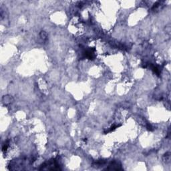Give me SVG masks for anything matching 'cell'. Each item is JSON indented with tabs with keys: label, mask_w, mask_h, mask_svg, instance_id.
Segmentation results:
<instances>
[{
	"label": "cell",
	"mask_w": 171,
	"mask_h": 171,
	"mask_svg": "<svg viewBox=\"0 0 171 171\" xmlns=\"http://www.w3.org/2000/svg\"><path fill=\"white\" fill-rule=\"evenodd\" d=\"M40 170H60L59 164L57 162L56 159H53L52 160H48V162H46L45 163L42 164Z\"/></svg>",
	"instance_id": "obj_1"
},
{
	"label": "cell",
	"mask_w": 171,
	"mask_h": 171,
	"mask_svg": "<svg viewBox=\"0 0 171 171\" xmlns=\"http://www.w3.org/2000/svg\"><path fill=\"white\" fill-rule=\"evenodd\" d=\"M106 169L110 170H122V168L121 164H120V162L116 161H113L109 164L108 167Z\"/></svg>",
	"instance_id": "obj_2"
},
{
	"label": "cell",
	"mask_w": 171,
	"mask_h": 171,
	"mask_svg": "<svg viewBox=\"0 0 171 171\" xmlns=\"http://www.w3.org/2000/svg\"><path fill=\"white\" fill-rule=\"evenodd\" d=\"M83 54L85 58L90 59V60H93L95 58V49L94 48H90L89 50H86Z\"/></svg>",
	"instance_id": "obj_3"
}]
</instances>
